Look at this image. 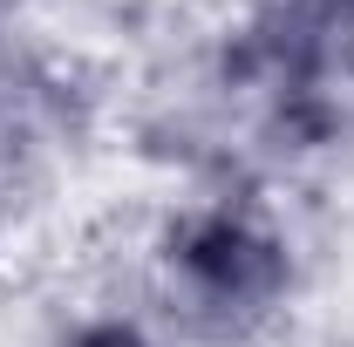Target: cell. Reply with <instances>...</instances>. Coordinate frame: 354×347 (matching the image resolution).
<instances>
[{
	"label": "cell",
	"mask_w": 354,
	"mask_h": 347,
	"mask_svg": "<svg viewBox=\"0 0 354 347\" xmlns=\"http://www.w3.org/2000/svg\"><path fill=\"white\" fill-rule=\"evenodd\" d=\"M164 265V293L184 313V327H198L205 341H245L286 306L293 293V259L286 238L239 198L191 205L157 245Z\"/></svg>",
	"instance_id": "obj_1"
},
{
	"label": "cell",
	"mask_w": 354,
	"mask_h": 347,
	"mask_svg": "<svg viewBox=\"0 0 354 347\" xmlns=\"http://www.w3.org/2000/svg\"><path fill=\"white\" fill-rule=\"evenodd\" d=\"M334 7H354V0H334Z\"/></svg>",
	"instance_id": "obj_3"
},
{
	"label": "cell",
	"mask_w": 354,
	"mask_h": 347,
	"mask_svg": "<svg viewBox=\"0 0 354 347\" xmlns=\"http://www.w3.org/2000/svg\"><path fill=\"white\" fill-rule=\"evenodd\" d=\"M62 347H157L136 320H88V327H75Z\"/></svg>",
	"instance_id": "obj_2"
}]
</instances>
